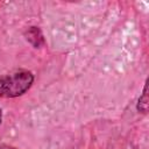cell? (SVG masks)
<instances>
[{"instance_id":"1","label":"cell","mask_w":149,"mask_h":149,"mask_svg":"<svg viewBox=\"0 0 149 149\" xmlns=\"http://www.w3.org/2000/svg\"><path fill=\"white\" fill-rule=\"evenodd\" d=\"M34 83V74L28 70H21L0 78V97L16 98L24 94Z\"/></svg>"},{"instance_id":"2","label":"cell","mask_w":149,"mask_h":149,"mask_svg":"<svg viewBox=\"0 0 149 149\" xmlns=\"http://www.w3.org/2000/svg\"><path fill=\"white\" fill-rule=\"evenodd\" d=\"M24 37L36 49L45 45V40H44L43 34H42V30L36 26L29 27L24 33Z\"/></svg>"},{"instance_id":"3","label":"cell","mask_w":149,"mask_h":149,"mask_svg":"<svg viewBox=\"0 0 149 149\" xmlns=\"http://www.w3.org/2000/svg\"><path fill=\"white\" fill-rule=\"evenodd\" d=\"M148 107H149V99H148V79L144 83L142 93L137 100V105H136V109L142 113V114H147L148 113Z\"/></svg>"},{"instance_id":"4","label":"cell","mask_w":149,"mask_h":149,"mask_svg":"<svg viewBox=\"0 0 149 149\" xmlns=\"http://www.w3.org/2000/svg\"><path fill=\"white\" fill-rule=\"evenodd\" d=\"M0 149H16L12 146H7V144H0Z\"/></svg>"},{"instance_id":"5","label":"cell","mask_w":149,"mask_h":149,"mask_svg":"<svg viewBox=\"0 0 149 149\" xmlns=\"http://www.w3.org/2000/svg\"><path fill=\"white\" fill-rule=\"evenodd\" d=\"M1 121H2V109L0 108V125H1Z\"/></svg>"},{"instance_id":"6","label":"cell","mask_w":149,"mask_h":149,"mask_svg":"<svg viewBox=\"0 0 149 149\" xmlns=\"http://www.w3.org/2000/svg\"><path fill=\"white\" fill-rule=\"evenodd\" d=\"M134 149H137V148H134Z\"/></svg>"}]
</instances>
